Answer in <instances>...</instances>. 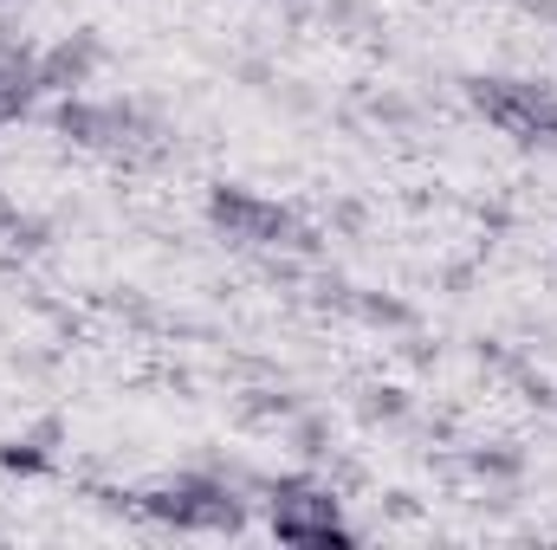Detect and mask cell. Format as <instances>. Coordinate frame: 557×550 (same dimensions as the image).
<instances>
[{
  "label": "cell",
  "instance_id": "obj_2",
  "mask_svg": "<svg viewBox=\"0 0 557 550\" xmlns=\"http://www.w3.org/2000/svg\"><path fill=\"white\" fill-rule=\"evenodd\" d=\"M143 512L149 518H162V525H175V532H240V499L227 492V486H214V479H175V486H156L149 499H143Z\"/></svg>",
  "mask_w": 557,
  "mask_h": 550
},
{
  "label": "cell",
  "instance_id": "obj_3",
  "mask_svg": "<svg viewBox=\"0 0 557 550\" xmlns=\"http://www.w3.org/2000/svg\"><path fill=\"white\" fill-rule=\"evenodd\" d=\"M273 532L285 545H350V525H344L337 499L324 486H305V479L273 486Z\"/></svg>",
  "mask_w": 557,
  "mask_h": 550
},
{
  "label": "cell",
  "instance_id": "obj_4",
  "mask_svg": "<svg viewBox=\"0 0 557 550\" xmlns=\"http://www.w3.org/2000/svg\"><path fill=\"white\" fill-rule=\"evenodd\" d=\"M208 214H214V227H227V240H247V247H278L298 234L278 201L253 195V188H227V182L208 195Z\"/></svg>",
  "mask_w": 557,
  "mask_h": 550
},
{
  "label": "cell",
  "instance_id": "obj_5",
  "mask_svg": "<svg viewBox=\"0 0 557 550\" xmlns=\"http://www.w3.org/2000/svg\"><path fill=\"white\" fill-rule=\"evenodd\" d=\"M0 466H13V473H39V466H46V447H39V440H7V447H0Z\"/></svg>",
  "mask_w": 557,
  "mask_h": 550
},
{
  "label": "cell",
  "instance_id": "obj_1",
  "mask_svg": "<svg viewBox=\"0 0 557 550\" xmlns=\"http://www.w3.org/2000/svg\"><path fill=\"white\" fill-rule=\"evenodd\" d=\"M473 104L480 117L512 142H552L557 137V98L539 85H519V78H480L473 85Z\"/></svg>",
  "mask_w": 557,
  "mask_h": 550
}]
</instances>
